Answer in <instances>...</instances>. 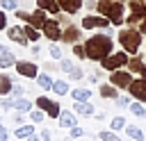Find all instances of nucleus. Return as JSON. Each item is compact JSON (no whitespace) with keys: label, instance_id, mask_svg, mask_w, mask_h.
Here are the masks:
<instances>
[{"label":"nucleus","instance_id":"nucleus-1","mask_svg":"<svg viewBox=\"0 0 146 141\" xmlns=\"http://www.w3.org/2000/svg\"><path fill=\"white\" fill-rule=\"evenodd\" d=\"M84 50H87V59L103 61L114 52V41H112V36L98 32V34H94V36H89L84 41Z\"/></svg>","mask_w":146,"mask_h":141},{"label":"nucleus","instance_id":"nucleus-2","mask_svg":"<svg viewBox=\"0 0 146 141\" xmlns=\"http://www.w3.org/2000/svg\"><path fill=\"white\" fill-rule=\"evenodd\" d=\"M141 36H144V34H141L137 27H123V30H119L121 50L128 52V55H139V48H141V43H144Z\"/></svg>","mask_w":146,"mask_h":141},{"label":"nucleus","instance_id":"nucleus-3","mask_svg":"<svg viewBox=\"0 0 146 141\" xmlns=\"http://www.w3.org/2000/svg\"><path fill=\"white\" fill-rule=\"evenodd\" d=\"M125 2H98V14L110 18V23L114 27L125 25Z\"/></svg>","mask_w":146,"mask_h":141},{"label":"nucleus","instance_id":"nucleus-4","mask_svg":"<svg viewBox=\"0 0 146 141\" xmlns=\"http://www.w3.org/2000/svg\"><path fill=\"white\" fill-rule=\"evenodd\" d=\"M128 61H130V55H128V52H123V50H119V52H112L107 59H103V61H100V68H103V70L114 73V70L125 68V66H128Z\"/></svg>","mask_w":146,"mask_h":141},{"label":"nucleus","instance_id":"nucleus-5","mask_svg":"<svg viewBox=\"0 0 146 141\" xmlns=\"http://www.w3.org/2000/svg\"><path fill=\"white\" fill-rule=\"evenodd\" d=\"M110 25H112L110 18H105L100 14H87V16H82V23H80L82 30H105Z\"/></svg>","mask_w":146,"mask_h":141},{"label":"nucleus","instance_id":"nucleus-6","mask_svg":"<svg viewBox=\"0 0 146 141\" xmlns=\"http://www.w3.org/2000/svg\"><path fill=\"white\" fill-rule=\"evenodd\" d=\"M112 86H116L119 91H128V86L132 84V73L130 70H125V68H121V70H114V73H110V80H107Z\"/></svg>","mask_w":146,"mask_h":141},{"label":"nucleus","instance_id":"nucleus-7","mask_svg":"<svg viewBox=\"0 0 146 141\" xmlns=\"http://www.w3.org/2000/svg\"><path fill=\"white\" fill-rule=\"evenodd\" d=\"M41 34H43V36H46L50 43H57V41H62L64 30H62V25H59V20H57V18H48V23L43 25Z\"/></svg>","mask_w":146,"mask_h":141},{"label":"nucleus","instance_id":"nucleus-8","mask_svg":"<svg viewBox=\"0 0 146 141\" xmlns=\"http://www.w3.org/2000/svg\"><path fill=\"white\" fill-rule=\"evenodd\" d=\"M14 68H16V73H18L21 77H27V80H36V75H39L36 64H34V61H27V59H18Z\"/></svg>","mask_w":146,"mask_h":141},{"label":"nucleus","instance_id":"nucleus-9","mask_svg":"<svg viewBox=\"0 0 146 141\" xmlns=\"http://www.w3.org/2000/svg\"><path fill=\"white\" fill-rule=\"evenodd\" d=\"M80 39H82V27H80V25L71 23V25L64 27V34H62V41H64V43L75 45V43H80Z\"/></svg>","mask_w":146,"mask_h":141},{"label":"nucleus","instance_id":"nucleus-10","mask_svg":"<svg viewBox=\"0 0 146 141\" xmlns=\"http://www.w3.org/2000/svg\"><path fill=\"white\" fill-rule=\"evenodd\" d=\"M128 93L132 96V100L137 102H146V80H132V84L128 86Z\"/></svg>","mask_w":146,"mask_h":141},{"label":"nucleus","instance_id":"nucleus-11","mask_svg":"<svg viewBox=\"0 0 146 141\" xmlns=\"http://www.w3.org/2000/svg\"><path fill=\"white\" fill-rule=\"evenodd\" d=\"M7 36H9L11 43H18V45H27V43H30L27 36H25L23 25H9V27H7Z\"/></svg>","mask_w":146,"mask_h":141},{"label":"nucleus","instance_id":"nucleus-12","mask_svg":"<svg viewBox=\"0 0 146 141\" xmlns=\"http://www.w3.org/2000/svg\"><path fill=\"white\" fill-rule=\"evenodd\" d=\"M57 123H59V127H62V130H71V127H75V125H78V114H75L73 109H62V114H59Z\"/></svg>","mask_w":146,"mask_h":141},{"label":"nucleus","instance_id":"nucleus-13","mask_svg":"<svg viewBox=\"0 0 146 141\" xmlns=\"http://www.w3.org/2000/svg\"><path fill=\"white\" fill-rule=\"evenodd\" d=\"M125 68H128V70H130L132 75H139L141 80H146V64H144V59H141L139 55H132Z\"/></svg>","mask_w":146,"mask_h":141},{"label":"nucleus","instance_id":"nucleus-14","mask_svg":"<svg viewBox=\"0 0 146 141\" xmlns=\"http://www.w3.org/2000/svg\"><path fill=\"white\" fill-rule=\"evenodd\" d=\"M48 23V11H43V9H34L32 14H30V23L27 25H32V27H36V30H43V25Z\"/></svg>","mask_w":146,"mask_h":141},{"label":"nucleus","instance_id":"nucleus-15","mask_svg":"<svg viewBox=\"0 0 146 141\" xmlns=\"http://www.w3.org/2000/svg\"><path fill=\"white\" fill-rule=\"evenodd\" d=\"M11 109H14V111L30 114V111L34 109V102H32L30 98H25V96H21V98H11Z\"/></svg>","mask_w":146,"mask_h":141},{"label":"nucleus","instance_id":"nucleus-16","mask_svg":"<svg viewBox=\"0 0 146 141\" xmlns=\"http://www.w3.org/2000/svg\"><path fill=\"white\" fill-rule=\"evenodd\" d=\"M73 111H75L78 116H84V118H89V116L94 118V116H96V107H94L91 102H75V105H73Z\"/></svg>","mask_w":146,"mask_h":141},{"label":"nucleus","instance_id":"nucleus-17","mask_svg":"<svg viewBox=\"0 0 146 141\" xmlns=\"http://www.w3.org/2000/svg\"><path fill=\"white\" fill-rule=\"evenodd\" d=\"M57 2H59V9L64 14H71V16L82 9V0H57Z\"/></svg>","mask_w":146,"mask_h":141},{"label":"nucleus","instance_id":"nucleus-18","mask_svg":"<svg viewBox=\"0 0 146 141\" xmlns=\"http://www.w3.org/2000/svg\"><path fill=\"white\" fill-rule=\"evenodd\" d=\"M71 98H73L75 102H89V100H91V89H87V86H75V89H71Z\"/></svg>","mask_w":146,"mask_h":141},{"label":"nucleus","instance_id":"nucleus-19","mask_svg":"<svg viewBox=\"0 0 146 141\" xmlns=\"http://www.w3.org/2000/svg\"><path fill=\"white\" fill-rule=\"evenodd\" d=\"M52 84H55V80H52V75L50 73H39L36 75V86L39 89H43V91H52Z\"/></svg>","mask_w":146,"mask_h":141},{"label":"nucleus","instance_id":"nucleus-20","mask_svg":"<svg viewBox=\"0 0 146 141\" xmlns=\"http://www.w3.org/2000/svg\"><path fill=\"white\" fill-rule=\"evenodd\" d=\"M36 7L43 9V11H48V14H52V16H57V14L62 11L57 0H36Z\"/></svg>","mask_w":146,"mask_h":141},{"label":"nucleus","instance_id":"nucleus-21","mask_svg":"<svg viewBox=\"0 0 146 141\" xmlns=\"http://www.w3.org/2000/svg\"><path fill=\"white\" fill-rule=\"evenodd\" d=\"M125 7L130 9V14L139 16L141 20L146 18V5H144V2H139V0H128V5H125Z\"/></svg>","mask_w":146,"mask_h":141},{"label":"nucleus","instance_id":"nucleus-22","mask_svg":"<svg viewBox=\"0 0 146 141\" xmlns=\"http://www.w3.org/2000/svg\"><path fill=\"white\" fill-rule=\"evenodd\" d=\"M98 93H100V98H119V89L116 86H112L110 82H103L100 86H98Z\"/></svg>","mask_w":146,"mask_h":141},{"label":"nucleus","instance_id":"nucleus-23","mask_svg":"<svg viewBox=\"0 0 146 141\" xmlns=\"http://www.w3.org/2000/svg\"><path fill=\"white\" fill-rule=\"evenodd\" d=\"M11 86H14L11 77H9L7 73H0V98H2V96H9V93H11Z\"/></svg>","mask_w":146,"mask_h":141},{"label":"nucleus","instance_id":"nucleus-24","mask_svg":"<svg viewBox=\"0 0 146 141\" xmlns=\"http://www.w3.org/2000/svg\"><path fill=\"white\" fill-rule=\"evenodd\" d=\"M36 132H34V125H21V127H16L14 130V136L16 139H30V136H34Z\"/></svg>","mask_w":146,"mask_h":141},{"label":"nucleus","instance_id":"nucleus-25","mask_svg":"<svg viewBox=\"0 0 146 141\" xmlns=\"http://www.w3.org/2000/svg\"><path fill=\"white\" fill-rule=\"evenodd\" d=\"M125 134H128L132 141H144V136H146L141 127H137V125H130V123L125 125Z\"/></svg>","mask_w":146,"mask_h":141},{"label":"nucleus","instance_id":"nucleus-26","mask_svg":"<svg viewBox=\"0 0 146 141\" xmlns=\"http://www.w3.org/2000/svg\"><path fill=\"white\" fill-rule=\"evenodd\" d=\"M16 61H18V57H16L14 52L0 55V68H11V66H16Z\"/></svg>","mask_w":146,"mask_h":141},{"label":"nucleus","instance_id":"nucleus-27","mask_svg":"<svg viewBox=\"0 0 146 141\" xmlns=\"http://www.w3.org/2000/svg\"><path fill=\"white\" fill-rule=\"evenodd\" d=\"M23 30H25V36H27V41H30V43H36V41L41 39V30L32 27V25H23Z\"/></svg>","mask_w":146,"mask_h":141},{"label":"nucleus","instance_id":"nucleus-28","mask_svg":"<svg viewBox=\"0 0 146 141\" xmlns=\"http://www.w3.org/2000/svg\"><path fill=\"white\" fill-rule=\"evenodd\" d=\"M52 91H55L57 96H66V93H71V86H68V82H66V80H55Z\"/></svg>","mask_w":146,"mask_h":141},{"label":"nucleus","instance_id":"nucleus-29","mask_svg":"<svg viewBox=\"0 0 146 141\" xmlns=\"http://www.w3.org/2000/svg\"><path fill=\"white\" fill-rule=\"evenodd\" d=\"M128 109H130V114H132V116H137V118H144V116H146V107H144V102L132 100Z\"/></svg>","mask_w":146,"mask_h":141},{"label":"nucleus","instance_id":"nucleus-30","mask_svg":"<svg viewBox=\"0 0 146 141\" xmlns=\"http://www.w3.org/2000/svg\"><path fill=\"white\" fill-rule=\"evenodd\" d=\"M125 125H128L125 116H114L112 123H110V130H112V132H119V130H125Z\"/></svg>","mask_w":146,"mask_h":141},{"label":"nucleus","instance_id":"nucleus-31","mask_svg":"<svg viewBox=\"0 0 146 141\" xmlns=\"http://www.w3.org/2000/svg\"><path fill=\"white\" fill-rule=\"evenodd\" d=\"M48 55H50L55 61H62V59H64V52H62V48H59L57 43H48Z\"/></svg>","mask_w":146,"mask_h":141},{"label":"nucleus","instance_id":"nucleus-32","mask_svg":"<svg viewBox=\"0 0 146 141\" xmlns=\"http://www.w3.org/2000/svg\"><path fill=\"white\" fill-rule=\"evenodd\" d=\"M46 114H48V118H55V121H57V118H59V114H62V105H59L57 100H52V102H50V107L46 109Z\"/></svg>","mask_w":146,"mask_h":141},{"label":"nucleus","instance_id":"nucleus-33","mask_svg":"<svg viewBox=\"0 0 146 141\" xmlns=\"http://www.w3.org/2000/svg\"><path fill=\"white\" fill-rule=\"evenodd\" d=\"M98 139H100V141H123V139H121L116 132H112V130H100V132H98Z\"/></svg>","mask_w":146,"mask_h":141},{"label":"nucleus","instance_id":"nucleus-34","mask_svg":"<svg viewBox=\"0 0 146 141\" xmlns=\"http://www.w3.org/2000/svg\"><path fill=\"white\" fill-rule=\"evenodd\" d=\"M75 66H78V64H75V61H71V59H66V57L59 61V70H62V73H66V75H71V70H73Z\"/></svg>","mask_w":146,"mask_h":141},{"label":"nucleus","instance_id":"nucleus-35","mask_svg":"<svg viewBox=\"0 0 146 141\" xmlns=\"http://www.w3.org/2000/svg\"><path fill=\"white\" fill-rule=\"evenodd\" d=\"M130 102H132V96H119V98L114 100V105H116L119 109H128Z\"/></svg>","mask_w":146,"mask_h":141},{"label":"nucleus","instance_id":"nucleus-36","mask_svg":"<svg viewBox=\"0 0 146 141\" xmlns=\"http://www.w3.org/2000/svg\"><path fill=\"white\" fill-rule=\"evenodd\" d=\"M46 116H48V114H46L43 109H32V111H30V121H32V123H43Z\"/></svg>","mask_w":146,"mask_h":141},{"label":"nucleus","instance_id":"nucleus-37","mask_svg":"<svg viewBox=\"0 0 146 141\" xmlns=\"http://www.w3.org/2000/svg\"><path fill=\"white\" fill-rule=\"evenodd\" d=\"M50 102H52L50 98H46V96H39V98L34 100V107H36V109H43V111H46V109L50 107Z\"/></svg>","mask_w":146,"mask_h":141},{"label":"nucleus","instance_id":"nucleus-38","mask_svg":"<svg viewBox=\"0 0 146 141\" xmlns=\"http://www.w3.org/2000/svg\"><path fill=\"white\" fill-rule=\"evenodd\" d=\"M0 7H2V11H16L18 2L16 0H0Z\"/></svg>","mask_w":146,"mask_h":141},{"label":"nucleus","instance_id":"nucleus-39","mask_svg":"<svg viewBox=\"0 0 146 141\" xmlns=\"http://www.w3.org/2000/svg\"><path fill=\"white\" fill-rule=\"evenodd\" d=\"M68 80H73V82H80V80H84V70H82L80 66H75V68L71 70V75H68Z\"/></svg>","mask_w":146,"mask_h":141},{"label":"nucleus","instance_id":"nucleus-40","mask_svg":"<svg viewBox=\"0 0 146 141\" xmlns=\"http://www.w3.org/2000/svg\"><path fill=\"white\" fill-rule=\"evenodd\" d=\"M11 123H14L16 127L25 125V114H23V111H14V116H11Z\"/></svg>","mask_w":146,"mask_h":141},{"label":"nucleus","instance_id":"nucleus-41","mask_svg":"<svg viewBox=\"0 0 146 141\" xmlns=\"http://www.w3.org/2000/svg\"><path fill=\"white\" fill-rule=\"evenodd\" d=\"M73 55H75L78 59H87V50H84V45L75 43V45H73Z\"/></svg>","mask_w":146,"mask_h":141},{"label":"nucleus","instance_id":"nucleus-42","mask_svg":"<svg viewBox=\"0 0 146 141\" xmlns=\"http://www.w3.org/2000/svg\"><path fill=\"white\" fill-rule=\"evenodd\" d=\"M11 98H21V96H25V89L21 86V84H14L11 86V93H9Z\"/></svg>","mask_w":146,"mask_h":141},{"label":"nucleus","instance_id":"nucleus-43","mask_svg":"<svg viewBox=\"0 0 146 141\" xmlns=\"http://www.w3.org/2000/svg\"><path fill=\"white\" fill-rule=\"evenodd\" d=\"M14 14H16V18H18V20H23V23H30V14H27L25 9H16Z\"/></svg>","mask_w":146,"mask_h":141},{"label":"nucleus","instance_id":"nucleus-44","mask_svg":"<svg viewBox=\"0 0 146 141\" xmlns=\"http://www.w3.org/2000/svg\"><path fill=\"white\" fill-rule=\"evenodd\" d=\"M57 20H59V25H71V14L59 11V14H57Z\"/></svg>","mask_w":146,"mask_h":141},{"label":"nucleus","instance_id":"nucleus-45","mask_svg":"<svg viewBox=\"0 0 146 141\" xmlns=\"http://www.w3.org/2000/svg\"><path fill=\"white\" fill-rule=\"evenodd\" d=\"M68 132H71V134H68V136H71V139H80V136H82V134H84V132H82V127H80V125H75V127H71V130H68Z\"/></svg>","mask_w":146,"mask_h":141},{"label":"nucleus","instance_id":"nucleus-46","mask_svg":"<svg viewBox=\"0 0 146 141\" xmlns=\"http://www.w3.org/2000/svg\"><path fill=\"white\" fill-rule=\"evenodd\" d=\"M39 139H41V141H52V132H50V130H46V127H43V130H41V132H39Z\"/></svg>","mask_w":146,"mask_h":141},{"label":"nucleus","instance_id":"nucleus-47","mask_svg":"<svg viewBox=\"0 0 146 141\" xmlns=\"http://www.w3.org/2000/svg\"><path fill=\"white\" fill-rule=\"evenodd\" d=\"M0 32H7V11L0 9Z\"/></svg>","mask_w":146,"mask_h":141},{"label":"nucleus","instance_id":"nucleus-48","mask_svg":"<svg viewBox=\"0 0 146 141\" xmlns=\"http://www.w3.org/2000/svg\"><path fill=\"white\" fill-rule=\"evenodd\" d=\"M84 9H89V11H98V0H87Z\"/></svg>","mask_w":146,"mask_h":141},{"label":"nucleus","instance_id":"nucleus-49","mask_svg":"<svg viewBox=\"0 0 146 141\" xmlns=\"http://www.w3.org/2000/svg\"><path fill=\"white\" fill-rule=\"evenodd\" d=\"M87 80H89L91 84H98V82H100V80H98V70H91V73L87 75Z\"/></svg>","mask_w":146,"mask_h":141},{"label":"nucleus","instance_id":"nucleus-50","mask_svg":"<svg viewBox=\"0 0 146 141\" xmlns=\"http://www.w3.org/2000/svg\"><path fill=\"white\" fill-rule=\"evenodd\" d=\"M30 52H32L34 57H39V55H41V45H39V43H32V45H30Z\"/></svg>","mask_w":146,"mask_h":141},{"label":"nucleus","instance_id":"nucleus-51","mask_svg":"<svg viewBox=\"0 0 146 141\" xmlns=\"http://www.w3.org/2000/svg\"><path fill=\"white\" fill-rule=\"evenodd\" d=\"M0 141H9V132L5 125H0Z\"/></svg>","mask_w":146,"mask_h":141},{"label":"nucleus","instance_id":"nucleus-52","mask_svg":"<svg viewBox=\"0 0 146 141\" xmlns=\"http://www.w3.org/2000/svg\"><path fill=\"white\" fill-rule=\"evenodd\" d=\"M43 68H46V73H52V70H57L59 66H57V64H52V61H48V64H46Z\"/></svg>","mask_w":146,"mask_h":141},{"label":"nucleus","instance_id":"nucleus-53","mask_svg":"<svg viewBox=\"0 0 146 141\" xmlns=\"http://www.w3.org/2000/svg\"><path fill=\"white\" fill-rule=\"evenodd\" d=\"M94 118H96V121H105V118H107V114H105V111H96V116H94Z\"/></svg>","mask_w":146,"mask_h":141},{"label":"nucleus","instance_id":"nucleus-54","mask_svg":"<svg viewBox=\"0 0 146 141\" xmlns=\"http://www.w3.org/2000/svg\"><path fill=\"white\" fill-rule=\"evenodd\" d=\"M5 52H11V50H9V45H5V43H0V55H5Z\"/></svg>","mask_w":146,"mask_h":141},{"label":"nucleus","instance_id":"nucleus-55","mask_svg":"<svg viewBox=\"0 0 146 141\" xmlns=\"http://www.w3.org/2000/svg\"><path fill=\"white\" fill-rule=\"evenodd\" d=\"M139 32H141V34H146V18L139 23Z\"/></svg>","mask_w":146,"mask_h":141},{"label":"nucleus","instance_id":"nucleus-56","mask_svg":"<svg viewBox=\"0 0 146 141\" xmlns=\"http://www.w3.org/2000/svg\"><path fill=\"white\" fill-rule=\"evenodd\" d=\"M98 2H128V0H98Z\"/></svg>","mask_w":146,"mask_h":141},{"label":"nucleus","instance_id":"nucleus-57","mask_svg":"<svg viewBox=\"0 0 146 141\" xmlns=\"http://www.w3.org/2000/svg\"><path fill=\"white\" fill-rule=\"evenodd\" d=\"M27 141H41V139H39V136H36V134H34V136H30V139H27Z\"/></svg>","mask_w":146,"mask_h":141},{"label":"nucleus","instance_id":"nucleus-58","mask_svg":"<svg viewBox=\"0 0 146 141\" xmlns=\"http://www.w3.org/2000/svg\"><path fill=\"white\" fill-rule=\"evenodd\" d=\"M59 141H73V139H71V136H68V139H59Z\"/></svg>","mask_w":146,"mask_h":141},{"label":"nucleus","instance_id":"nucleus-59","mask_svg":"<svg viewBox=\"0 0 146 141\" xmlns=\"http://www.w3.org/2000/svg\"><path fill=\"white\" fill-rule=\"evenodd\" d=\"M0 125H2V116H0Z\"/></svg>","mask_w":146,"mask_h":141},{"label":"nucleus","instance_id":"nucleus-60","mask_svg":"<svg viewBox=\"0 0 146 141\" xmlns=\"http://www.w3.org/2000/svg\"><path fill=\"white\" fill-rule=\"evenodd\" d=\"M144 118H146V116H144Z\"/></svg>","mask_w":146,"mask_h":141}]
</instances>
